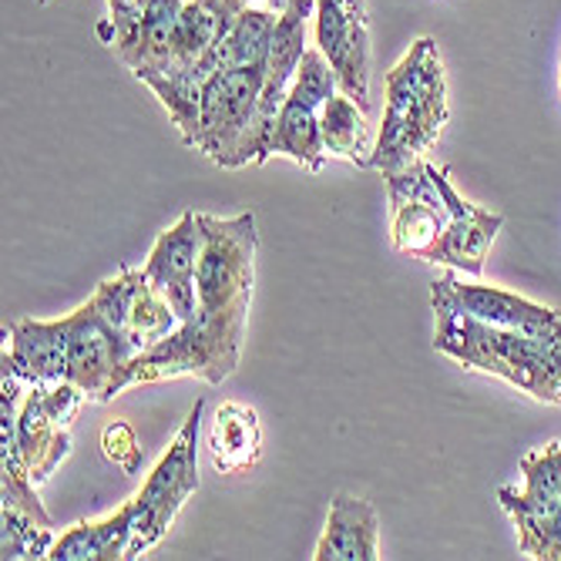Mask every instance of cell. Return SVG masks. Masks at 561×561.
I'll return each mask as SVG.
<instances>
[{
    "mask_svg": "<svg viewBox=\"0 0 561 561\" xmlns=\"http://www.w3.org/2000/svg\"><path fill=\"white\" fill-rule=\"evenodd\" d=\"M14 440H18V454L27 468V474L34 478V484H44L55 468L68 457L71 450V434L68 427H58L55 421L47 417L44 403L31 383L24 403H21V414L14 424Z\"/></svg>",
    "mask_w": 561,
    "mask_h": 561,
    "instance_id": "15",
    "label": "cell"
},
{
    "mask_svg": "<svg viewBox=\"0 0 561 561\" xmlns=\"http://www.w3.org/2000/svg\"><path fill=\"white\" fill-rule=\"evenodd\" d=\"M313 41L327 55L340 91L350 94L364 112L370 108V34L367 21L353 14L343 0H317Z\"/></svg>",
    "mask_w": 561,
    "mask_h": 561,
    "instance_id": "9",
    "label": "cell"
},
{
    "mask_svg": "<svg viewBox=\"0 0 561 561\" xmlns=\"http://www.w3.org/2000/svg\"><path fill=\"white\" fill-rule=\"evenodd\" d=\"M273 156H286L306 172H320L327 162L320 112L302 105L296 98H286V105L279 108V118H276V131H273Z\"/></svg>",
    "mask_w": 561,
    "mask_h": 561,
    "instance_id": "19",
    "label": "cell"
},
{
    "mask_svg": "<svg viewBox=\"0 0 561 561\" xmlns=\"http://www.w3.org/2000/svg\"><path fill=\"white\" fill-rule=\"evenodd\" d=\"M209 457L216 474H236L263 457V424L252 407L226 400L209 427Z\"/></svg>",
    "mask_w": 561,
    "mask_h": 561,
    "instance_id": "16",
    "label": "cell"
},
{
    "mask_svg": "<svg viewBox=\"0 0 561 561\" xmlns=\"http://www.w3.org/2000/svg\"><path fill=\"white\" fill-rule=\"evenodd\" d=\"M4 356L27 383L68 380V327L65 320H14Z\"/></svg>",
    "mask_w": 561,
    "mask_h": 561,
    "instance_id": "14",
    "label": "cell"
},
{
    "mask_svg": "<svg viewBox=\"0 0 561 561\" xmlns=\"http://www.w3.org/2000/svg\"><path fill=\"white\" fill-rule=\"evenodd\" d=\"M68 327V380H75L88 400L108 403L125 387V374L135 364L138 350L128 343L125 333H118L98 306L88 299L75 313L65 317Z\"/></svg>",
    "mask_w": 561,
    "mask_h": 561,
    "instance_id": "7",
    "label": "cell"
},
{
    "mask_svg": "<svg viewBox=\"0 0 561 561\" xmlns=\"http://www.w3.org/2000/svg\"><path fill=\"white\" fill-rule=\"evenodd\" d=\"M431 306L437 320L434 346L444 356L515 383L535 400L561 407V336H531L481 323L440 296H431Z\"/></svg>",
    "mask_w": 561,
    "mask_h": 561,
    "instance_id": "2",
    "label": "cell"
},
{
    "mask_svg": "<svg viewBox=\"0 0 561 561\" xmlns=\"http://www.w3.org/2000/svg\"><path fill=\"white\" fill-rule=\"evenodd\" d=\"M313 558L317 561H377L380 558L377 507L364 497L336 494Z\"/></svg>",
    "mask_w": 561,
    "mask_h": 561,
    "instance_id": "13",
    "label": "cell"
},
{
    "mask_svg": "<svg viewBox=\"0 0 561 561\" xmlns=\"http://www.w3.org/2000/svg\"><path fill=\"white\" fill-rule=\"evenodd\" d=\"M55 535L47 525L31 518L27 512L14 504H4L0 512V558L4 561H31V558H47L55 548Z\"/></svg>",
    "mask_w": 561,
    "mask_h": 561,
    "instance_id": "21",
    "label": "cell"
},
{
    "mask_svg": "<svg viewBox=\"0 0 561 561\" xmlns=\"http://www.w3.org/2000/svg\"><path fill=\"white\" fill-rule=\"evenodd\" d=\"M336 91H340V81H336L327 55L317 44L306 47V55L296 68V78H293V88H289V98H296V101H302V105L320 112Z\"/></svg>",
    "mask_w": 561,
    "mask_h": 561,
    "instance_id": "22",
    "label": "cell"
},
{
    "mask_svg": "<svg viewBox=\"0 0 561 561\" xmlns=\"http://www.w3.org/2000/svg\"><path fill=\"white\" fill-rule=\"evenodd\" d=\"M138 0H108V11L112 14H122V11H128V8H135Z\"/></svg>",
    "mask_w": 561,
    "mask_h": 561,
    "instance_id": "26",
    "label": "cell"
},
{
    "mask_svg": "<svg viewBox=\"0 0 561 561\" xmlns=\"http://www.w3.org/2000/svg\"><path fill=\"white\" fill-rule=\"evenodd\" d=\"M202 245H206V229H202V213H182V219L165 229L156 245H151L148 260H145V276L151 279L179 313V320H192L195 306H198V260H202Z\"/></svg>",
    "mask_w": 561,
    "mask_h": 561,
    "instance_id": "10",
    "label": "cell"
},
{
    "mask_svg": "<svg viewBox=\"0 0 561 561\" xmlns=\"http://www.w3.org/2000/svg\"><path fill=\"white\" fill-rule=\"evenodd\" d=\"M263 4H266L270 11H276V14H283V11H289L293 4H302V0H263Z\"/></svg>",
    "mask_w": 561,
    "mask_h": 561,
    "instance_id": "25",
    "label": "cell"
},
{
    "mask_svg": "<svg viewBox=\"0 0 561 561\" xmlns=\"http://www.w3.org/2000/svg\"><path fill=\"white\" fill-rule=\"evenodd\" d=\"M387 198H390V242L403 256L431 260V252L440 245L450 213L447 202L434 182V162L417 159L407 169L387 172Z\"/></svg>",
    "mask_w": 561,
    "mask_h": 561,
    "instance_id": "8",
    "label": "cell"
},
{
    "mask_svg": "<svg viewBox=\"0 0 561 561\" xmlns=\"http://www.w3.org/2000/svg\"><path fill=\"white\" fill-rule=\"evenodd\" d=\"M266 84V65L219 68L198 98V115L185 145L202 151L219 169H239L242 145L252 135Z\"/></svg>",
    "mask_w": 561,
    "mask_h": 561,
    "instance_id": "4",
    "label": "cell"
},
{
    "mask_svg": "<svg viewBox=\"0 0 561 561\" xmlns=\"http://www.w3.org/2000/svg\"><path fill=\"white\" fill-rule=\"evenodd\" d=\"M206 245L198 260V306L195 317L185 320L159 346L135 356L125 374V387L159 383L172 377H202L206 383H222L236 374L245 323L256 286V216L242 213L232 219H216L202 213Z\"/></svg>",
    "mask_w": 561,
    "mask_h": 561,
    "instance_id": "1",
    "label": "cell"
},
{
    "mask_svg": "<svg viewBox=\"0 0 561 561\" xmlns=\"http://www.w3.org/2000/svg\"><path fill=\"white\" fill-rule=\"evenodd\" d=\"M37 4H50V0H37Z\"/></svg>",
    "mask_w": 561,
    "mask_h": 561,
    "instance_id": "27",
    "label": "cell"
},
{
    "mask_svg": "<svg viewBox=\"0 0 561 561\" xmlns=\"http://www.w3.org/2000/svg\"><path fill=\"white\" fill-rule=\"evenodd\" d=\"M182 327L179 313L172 310V302L151 286V279L145 276L131 306V317H128V330L125 336L131 340V346L138 350V356L151 346H159L165 336H172Z\"/></svg>",
    "mask_w": 561,
    "mask_h": 561,
    "instance_id": "20",
    "label": "cell"
},
{
    "mask_svg": "<svg viewBox=\"0 0 561 561\" xmlns=\"http://www.w3.org/2000/svg\"><path fill=\"white\" fill-rule=\"evenodd\" d=\"M249 4H252V0H249Z\"/></svg>",
    "mask_w": 561,
    "mask_h": 561,
    "instance_id": "28",
    "label": "cell"
},
{
    "mask_svg": "<svg viewBox=\"0 0 561 561\" xmlns=\"http://www.w3.org/2000/svg\"><path fill=\"white\" fill-rule=\"evenodd\" d=\"M447 125V81L437 44L421 37L400 58V65L387 75V105L383 125L374 148V169L397 172L437 145Z\"/></svg>",
    "mask_w": 561,
    "mask_h": 561,
    "instance_id": "3",
    "label": "cell"
},
{
    "mask_svg": "<svg viewBox=\"0 0 561 561\" xmlns=\"http://www.w3.org/2000/svg\"><path fill=\"white\" fill-rule=\"evenodd\" d=\"M525 484L501 488L497 501L518 528V551L561 561V440L522 457Z\"/></svg>",
    "mask_w": 561,
    "mask_h": 561,
    "instance_id": "6",
    "label": "cell"
},
{
    "mask_svg": "<svg viewBox=\"0 0 561 561\" xmlns=\"http://www.w3.org/2000/svg\"><path fill=\"white\" fill-rule=\"evenodd\" d=\"M431 296L447 299L457 310H465L468 317L491 323V327H504V330H522L531 336H561V313L551 310V306L531 302L518 293H507L497 286H468L454 273H444Z\"/></svg>",
    "mask_w": 561,
    "mask_h": 561,
    "instance_id": "11",
    "label": "cell"
},
{
    "mask_svg": "<svg viewBox=\"0 0 561 561\" xmlns=\"http://www.w3.org/2000/svg\"><path fill=\"white\" fill-rule=\"evenodd\" d=\"M206 411V400H195L188 411L182 431L162 454V461L151 468L145 478L141 491L131 497L135 501V535L128 558H141L148 548H156L165 531L172 528L175 515L182 512V504L198 491V465H195V447H198V421Z\"/></svg>",
    "mask_w": 561,
    "mask_h": 561,
    "instance_id": "5",
    "label": "cell"
},
{
    "mask_svg": "<svg viewBox=\"0 0 561 561\" xmlns=\"http://www.w3.org/2000/svg\"><path fill=\"white\" fill-rule=\"evenodd\" d=\"M320 128H323V145L327 156H336L356 169H374V141H370V125L367 112L343 91H336L327 105L320 108Z\"/></svg>",
    "mask_w": 561,
    "mask_h": 561,
    "instance_id": "18",
    "label": "cell"
},
{
    "mask_svg": "<svg viewBox=\"0 0 561 561\" xmlns=\"http://www.w3.org/2000/svg\"><path fill=\"white\" fill-rule=\"evenodd\" d=\"M101 447H105V457L112 465H118L125 474H138L141 468V447H138V437L135 431L125 424V421H115L101 431Z\"/></svg>",
    "mask_w": 561,
    "mask_h": 561,
    "instance_id": "24",
    "label": "cell"
},
{
    "mask_svg": "<svg viewBox=\"0 0 561 561\" xmlns=\"http://www.w3.org/2000/svg\"><path fill=\"white\" fill-rule=\"evenodd\" d=\"M135 535V501H125L115 515L101 522H78L68 528L47 558L55 561H118L128 558Z\"/></svg>",
    "mask_w": 561,
    "mask_h": 561,
    "instance_id": "17",
    "label": "cell"
},
{
    "mask_svg": "<svg viewBox=\"0 0 561 561\" xmlns=\"http://www.w3.org/2000/svg\"><path fill=\"white\" fill-rule=\"evenodd\" d=\"M434 182L447 202V232L440 239V245L431 252L427 263H440L450 270H461L468 276H481L484 273V260L494 245V236L501 232L504 219L491 209H481L474 202H468L461 192L450 185V172L444 165H434Z\"/></svg>",
    "mask_w": 561,
    "mask_h": 561,
    "instance_id": "12",
    "label": "cell"
},
{
    "mask_svg": "<svg viewBox=\"0 0 561 561\" xmlns=\"http://www.w3.org/2000/svg\"><path fill=\"white\" fill-rule=\"evenodd\" d=\"M141 279H145V270H122L118 276H112V279H105L98 289H94V296H91V302L98 306V313L105 317L118 333H125L128 330V317H131V306H135V296H138V286H141ZM131 343V340H128Z\"/></svg>",
    "mask_w": 561,
    "mask_h": 561,
    "instance_id": "23",
    "label": "cell"
}]
</instances>
